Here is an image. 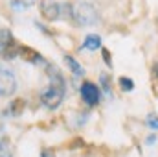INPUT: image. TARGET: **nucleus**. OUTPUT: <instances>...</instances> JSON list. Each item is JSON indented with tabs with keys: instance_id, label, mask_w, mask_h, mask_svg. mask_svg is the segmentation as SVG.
<instances>
[{
	"instance_id": "obj_1",
	"label": "nucleus",
	"mask_w": 158,
	"mask_h": 157,
	"mask_svg": "<svg viewBox=\"0 0 158 157\" xmlns=\"http://www.w3.org/2000/svg\"><path fill=\"white\" fill-rule=\"evenodd\" d=\"M72 22L76 26H94L98 22V9L88 2H81L77 6H74Z\"/></svg>"
},
{
	"instance_id": "obj_2",
	"label": "nucleus",
	"mask_w": 158,
	"mask_h": 157,
	"mask_svg": "<svg viewBox=\"0 0 158 157\" xmlns=\"http://www.w3.org/2000/svg\"><path fill=\"white\" fill-rule=\"evenodd\" d=\"M20 54V44L13 37V34L7 28L0 30V57L4 59H15Z\"/></svg>"
},
{
	"instance_id": "obj_3",
	"label": "nucleus",
	"mask_w": 158,
	"mask_h": 157,
	"mask_svg": "<svg viewBox=\"0 0 158 157\" xmlns=\"http://www.w3.org/2000/svg\"><path fill=\"white\" fill-rule=\"evenodd\" d=\"M79 94H81V100H83L86 105H90V107H94V105H98V104L101 102V91H99V87H98L96 83H92V81L81 83Z\"/></svg>"
},
{
	"instance_id": "obj_4",
	"label": "nucleus",
	"mask_w": 158,
	"mask_h": 157,
	"mask_svg": "<svg viewBox=\"0 0 158 157\" xmlns=\"http://www.w3.org/2000/svg\"><path fill=\"white\" fill-rule=\"evenodd\" d=\"M17 91V78L9 69H0V96L9 98Z\"/></svg>"
},
{
	"instance_id": "obj_5",
	"label": "nucleus",
	"mask_w": 158,
	"mask_h": 157,
	"mask_svg": "<svg viewBox=\"0 0 158 157\" xmlns=\"http://www.w3.org/2000/svg\"><path fill=\"white\" fill-rule=\"evenodd\" d=\"M39 9L42 13V17L50 22H53L61 17V4L57 0H40Z\"/></svg>"
},
{
	"instance_id": "obj_6",
	"label": "nucleus",
	"mask_w": 158,
	"mask_h": 157,
	"mask_svg": "<svg viewBox=\"0 0 158 157\" xmlns=\"http://www.w3.org/2000/svg\"><path fill=\"white\" fill-rule=\"evenodd\" d=\"M19 56L22 59H26L28 63H31V65H44L46 63L44 57H42V54H39L37 50H33L30 46H24V44H20V54Z\"/></svg>"
},
{
	"instance_id": "obj_7",
	"label": "nucleus",
	"mask_w": 158,
	"mask_h": 157,
	"mask_svg": "<svg viewBox=\"0 0 158 157\" xmlns=\"http://www.w3.org/2000/svg\"><path fill=\"white\" fill-rule=\"evenodd\" d=\"M64 65H66V69L74 74V76H85V69H83V65L79 63L76 57H72V56H64Z\"/></svg>"
},
{
	"instance_id": "obj_8",
	"label": "nucleus",
	"mask_w": 158,
	"mask_h": 157,
	"mask_svg": "<svg viewBox=\"0 0 158 157\" xmlns=\"http://www.w3.org/2000/svg\"><path fill=\"white\" fill-rule=\"evenodd\" d=\"M81 48H85V50H90V52H94V50H99L101 48V37L98 35V34H88L85 41H83V46Z\"/></svg>"
},
{
	"instance_id": "obj_9",
	"label": "nucleus",
	"mask_w": 158,
	"mask_h": 157,
	"mask_svg": "<svg viewBox=\"0 0 158 157\" xmlns=\"http://www.w3.org/2000/svg\"><path fill=\"white\" fill-rule=\"evenodd\" d=\"M22 109H24V102H22V100H13V102H11V105L7 107V115L17 117V115H20V113H22Z\"/></svg>"
},
{
	"instance_id": "obj_10",
	"label": "nucleus",
	"mask_w": 158,
	"mask_h": 157,
	"mask_svg": "<svg viewBox=\"0 0 158 157\" xmlns=\"http://www.w3.org/2000/svg\"><path fill=\"white\" fill-rule=\"evenodd\" d=\"M119 83V89L123 91V92H131V91H134V81L131 78H127V76H121V78L118 79Z\"/></svg>"
},
{
	"instance_id": "obj_11",
	"label": "nucleus",
	"mask_w": 158,
	"mask_h": 157,
	"mask_svg": "<svg viewBox=\"0 0 158 157\" xmlns=\"http://www.w3.org/2000/svg\"><path fill=\"white\" fill-rule=\"evenodd\" d=\"M0 157H13L11 146L7 141H0Z\"/></svg>"
},
{
	"instance_id": "obj_12",
	"label": "nucleus",
	"mask_w": 158,
	"mask_h": 157,
	"mask_svg": "<svg viewBox=\"0 0 158 157\" xmlns=\"http://www.w3.org/2000/svg\"><path fill=\"white\" fill-rule=\"evenodd\" d=\"M145 124H147V128H149L151 131H158V117L156 115H147Z\"/></svg>"
},
{
	"instance_id": "obj_13",
	"label": "nucleus",
	"mask_w": 158,
	"mask_h": 157,
	"mask_svg": "<svg viewBox=\"0 0 158 157\" xmlns=\"http://www.w3.org/2000/svg\"><path fill=\"white\" fill-rule=\"evenodd\" d=\"M11 7L15 11H26L28 9V2L26 0H11Z\"/></svg>"
},
{
	"instance_id": "obj_14",
	"label": "nucleus",
	"mask_w": 158,
	"mask_h": 157,
	"mask_svg": "<svg viewBox=\"0 0 158 157\" xmlns=\"http://www.w3.org/2000/svg\"><path fill=\"white\" fill-rule=\"evenodd\" d=\"M99 81H101V87H103V91L107 92V94H110V79H109V74H101L99 76Z\"/></svg>"
},
{
	"instance_id": "obj_15",
	"label": "nucleus",
	"mask_w": 158,
	"mask_h": 157,
	"mask_svg": "<svg viewBox=\"0 0 158 157\" xmlns=\"http://www.w3.org/2000/svg\"><path fill=\"white\" fill-rule=\"evenodd\" d=\"M101 57H103L105 65H107L109 69H112V57H110V52H109V48H101Z\"/></svg>"
},
{
	"instance_id": "obj_16",
	"label": "nucleus",
	"mask_w": 158,
	"mask_h": 157,
	"mask_svg": "<svg viewBox=\"0 0 158 157\" xmlns=\"http://www.w3.org/2000/svg\"><path fill=\"white\" fill-rule=\"evenodd\" d=\"M40 157H55V152L46 148V150H42V152H40Z\"/></svg>"
},
{
	"instance_id": "obj_17",
	"label": "nucleus",
	"mask_w": 158,
	"mask_h": 157,
	"mask_svg": "<svg viewBox=\"0 0 158 157\" xmlns=\"http://www.w3.org/2000/svg\"><path fill=\"white\" fill-rule=\"evenodd\" d=\"M155 142H156V135H149V137L145 139V144H147V146H153Z\"/></svg>"
},
{
	"instance_id": "obj_18",
	"label": "nucleus",
	"mask_w": 158,
	"mask_h": 157,
	"mask_svg": "<svg viewBox=\"0 0 158 157\" xmlns=\"http://www.w3.org/2000/svg\"><path fill=\"white\" fill-rule=\"evenodd\" d=\"M153 74H155V76L158 78V63L155 65V67H153Z\"/></svg>"
}]
</instances>
